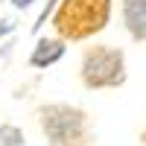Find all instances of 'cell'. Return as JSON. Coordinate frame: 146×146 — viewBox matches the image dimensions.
I'll list each match as a JSON object with an SVG mask.
<instances>
[{
  "label": "cell",
  "instance_id": "2",
  "mask_svg": "<svg viewBox=\"0 0 146 146\" xmlns=\"http://www.w3.org/2000/svg\"><path fill=\"white\" fill-rule=\"evenodd\" d=\"M41 129L53 146H85L88 143V117L70 105L41 108Z\"/></svg>",
  "mask_w": 146,
  "mask_h": 146
},
{
  "label": "cell",
  "instance_id": "1",
  "mask_svg": "<svg viewBox=\"0 0 146 146\" xmlns=\"http://www.w3.org/2000/svg\"><path fill=\"white\" fill-rule=\"evenodd\" d=\"M108 15H111V0H62L53 27L58 29V35L79 41L100 32L108 23Z\"/></svg>",
  "mask_w": 146,
  "mask_h": 146
},
{
  "label": "cell",
  "instance_id": "4",
  "mask_svg": "<svg viewBox=\"0 0 146 146\" xmlns=\"http://www.w3.org/2000/svg\"><path fill=\"white\" fill-rule=\"evenodd\" d=\"M123 18H126V27L131 32V38L146 41V0H126Z\"/></svg>",
  "mask_w": 146,
  "mask_h": 146
},
{
  "label": "cell",
  "instance_id": "6",
  "mask_svg": "<svg viewBox=\"0 0 146 146\" xmlns=\"http://www.w3.org/2000/svg\"><path fill=\"white\" fill-rule=\"evenodd\" d=\"M0 146H23V135L15 126H0Z\"/></svg>",
  "mask_w": 146,
  "mask_h": 146
},
{
  "label": "cell",
  "instance_id": "5",
  "mask_svg": "<svg viewBox=\"0 0 146 146\" xmlns=\"http://www.w3.org/2000/svg\"><path fill=\"white\" fill-rule=\"evenodd\" d=\"M62 56H64V44H62V41H41V44H38V50L32 53L29 62H32L35 67H44V64L58 62Z\"/></svg>",
  "mask_w": 146,
  "mask_h": 146
},
{
  "label": "cell",
  "instance_id": "3",
  "mask_svg": "<svg viewBox=\"0 0 146 146\" xmlns=\"http://www.w3.org/2000/svg\"><path fill=\"white\" fill-rule=\"evenodd\" d=\"M126 79L123 53L114 47H94L82 58V82L88 88H117Z\"/></svg>",
  "mask_w": 146,
  "mask_h": 146
}]
</instances>
